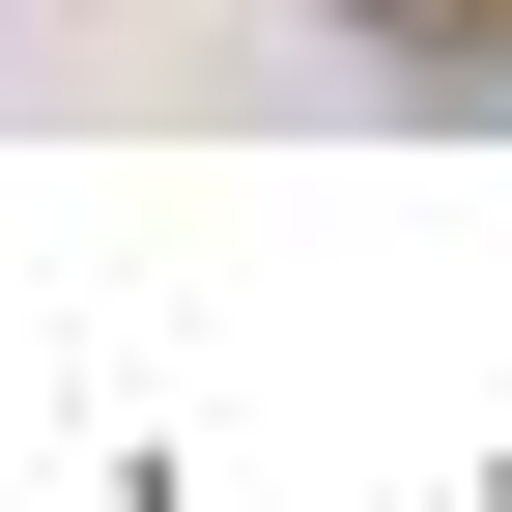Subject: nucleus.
<instances>
[{"label":"nucleus","mask_w":512,"mask_h":512,"mask_svg":"<svg viewBox=\"0 0 512 512\" xmlns=\"http://www.w3.org/2000/svg\"><path fill=\"white\" fill-rule=\"evenodd\" d=\"M399 29H456V0H399ZM484 29H512V0H484Z\"/></svg>","instance_id":"1"}]
</instances>
